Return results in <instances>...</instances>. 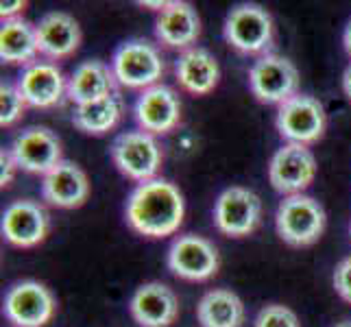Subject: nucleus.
<instances>
[{
  "label": "nucleus",
  "instance_id": "nucleus-1",
  "mask_svg": "<svg viewBox=\"0 0 351 327\" xmlns=\"http://www.w3.org/2000/svg\"><path fill=\"white\" fill-rule=\"evenodd\" d=\"M186 201L175 184L155 177L131 190L125 205L127 225L144 238L173 236L184 223Z\"/></svg>",
  "mask_w": 351,
  "mask_h": 327
},
{
  "label": "nucleus",
  "instance_id": "nucleus-2",
  "mask_svg": "<svg viewBox=\"0 0 351 327\" xmlns=\"http://www.w3.org/2000/svg\"><path fill=\"white\" fill-rule=\"evenodd\" d=\"M325 216L323 205L308 195L284 197L280 208L275 212V229L288 247H310L325 232Z\"/></svg>",
  "mask_w": 351,
  "mask_h": 327
},
{
  "label": "nucleus",
  "instance_id": "nucleus-3",
  "mask_svg": "<svg viewBox=\"0 0 351 327\" xmlns=\"http://www.w3.org/2000/svg\"><path fill=\"white\" fill-rule=\"evenodd\" d=\"M112 70L118 86L129 90H149L164 75V57L149 40H127L112 57Z\"/></svg>",
  "mask_w": 351,
  "mask_h": 327
},
{
  "label": "nucleus",
  "instance_id": "nucleus-4",
  "mask_svg": "<svg viewBox=\"0 0 351 327\" xmlns=\"http://www.w3.org/2000/svg\"><path fill=\"white\" fill-rule=\"evenodd\" d=\"M110 155L118 173L131 181H138V184L155 179L164 162L160 142L147 131L120 133L112 142Z\"/></svg>",
  "mask_w": 351,
  "mask_h": 327
},
{
  "label": "nucleus",
  "instance_id": "nucleus-5",
  "mask_svg": "<svg viewBox=\"0 0 351 327\" xmlns=\"http://www.w3.org/2000/svg\"><path fill=\"white\" fill-rule=\"evenodd\" d=\"M225 40L242 55H266L273 44V18L260 5L242 3L236 5L225 18Z\"/></svg>",
  "mask_w": 351,
  "mask_h": 327
},
{
  "label": "nucleus",
  "instance_id": "nucleus-6",
  "mask_svg": "<svg viewBox=\"0 0 351 327\" xmlns=\"http://www.w3.org/2000/svg\"><path fill=\"white\" fill-rule=\"evenodd\" d=\"M249 90L260 103L280 107L299 94V70L288 57L266 53L249 68Z\"/></svg>",
  "mask_w": 351,
  "mask_h": 327
},
{
  "label": "nucleus",
  "instance_id": "nucleus-7",
  "mask_svg": "<svg viewBox=\"0 0 351 327\" xmlns=\"http://www.w3.org/2000/svg\"><path fill=\"white\" fill-rule=\"evenodd\" d=\"M275 127L280 136L286 140V144H310L319 142L328 127V116L325 107L319 99L310 94H295L277 107Z\"/></svg>",
  "mask_w": 351,
  "mask_h": 327
},
{
  "label": "nucleus",
  "instance_id": "nucleus-8",
  "mask_svg": "<svg viewBox=\"0 0 351 327\" xmlns=\"http://www.w3.org/2000/svg\"><path fill=\"white\" fill-rule=\"evenodd\" d=\"M166 264L168 271L179 280L205 282L219 273L221 256L212 240L197 234H184L177 236L168 247Z\"/></svg>",
  "mask_w": 351,
  "mask_h": 327
},
{
  "label": "nucleus",
  "instance_id": "nucleus-9",
  "mask_svg": "<svg viewBox=\"0 0 351 327\" xmlns=\"http://www.w3.org/2000/svg\"><path fill=\"white\" fill-rule=\"evenodd\" d=\"M55 310L57 299L51 288L35 280L18 282L5 293L3 312L14 327H44L55 317Z\"/></svg>",
  "mask_w": 351,
  "mask_h": 327
},
{
  "label": "nucleus",
  "instance_id": "nucleus-10",
  "mask_svg": "<svg viewBox=\"0 0 351 327\" xmlns=\"http://www.w3.org/2000/svg\"><path fill=\"white\" fill-rule=\"evenodd\" d=\"M262 223V201L253 190L232 186L214 203V225L229 238H245Z\"/></svg>",
  "mask_w": 351,
  "mask_h": 327
},
{
  "label": "nucleus",
  "instance_id": "nucleus-11",
  "mask_svg": "<svg viewBox=\"0 0 351 327\" xmlns=\"http://www.w3.org/2000/svg\"><path fill=\"white\" fill-rule=\"evenodd\" d=\"M9 153L18 164V171L29 175H46L64 162L62 140L48 127H27L9 144Z\"/></svg>",
  "mask_w": 351,
  "mask_h": 327
},
{
  "label": "nucleus",
  "instance_id": "nucleus-12",
  "mask_svg": "<svg viewBox=\"0 0 351 327\" xmlns=\"http://www.w3.org/2000/svg\"><path fill=\"white\" fill-rule=\"evenodd\" d=\"M317 177V157L304 144H284L269 162V181L280 195H304Z\"/></svg>",
  "mask_w": 351,
  "mask_h": 327
},
{
  "label": "nucleus",
  "instance_id": "nucleus-13",
  "mask_svg": "<svg viewBox=\"0 0 351 327\" xmlns=\"http://www.w3.org/2000/svg\"><path fill=\"white\" fill-rule=\"evenodd\" d=\"M0 232L11 247L33 249L42 245L51 232V216L38 201L18 199L5 208Z\"/></svg>",
  "mask_w": 351,
  "mask_h": 327
},
{
  "label": "nucleus",
  "instance_id": "nucleus-14",
  "mask_svg": "<svg viewBox=\"0 0 351 327\" xmlns=\"http://www.w3.org/2000/svg\"><path fill=\"white\" fill-rule=\"evenodd\" d=\"M133 114L140 125V131H147L151 136H164L171 133L181 120V103L173 88L157 83V86L142 90Z\"/></svg>",
  "mask_w": 351,
  "mask_h": 327
},
{
  "label": "nucleus",
  "instance_id": "nucleus-15",
  "mask_svg": "<svg viewBox=\"0 0 351 327\" xmlns=\"http://www.w3.org/2000/svg\"><path fill=\"white\" fill-rule=\"evenodd\" d=\"M18 90L29 107L51 109L68 99V79L51 62H35L22 70L18 77Z\"/></svg>",
  "mask_w": 351,
  "mask_h": 327
},
{
  "label": "nucleus",
  "instance_id": "nucleus-16",
  "mask_svg": "<svg viewBox=\"0 0 351 327\" xmlns=\"http://www.w3.org/2000/svg\"><path fill=\"white\" fill-rule=\"evenodd\" d=\"M129 312L140 327H171L179 317V299L171 286L147 282L133 293Z\"/></svg>",
  "mask_w": 351,
  "mask_h": 327
},
{
  "label": "nucleus",
  "instance_id": "nucleus-17",
  "mask_svg": "<svg viewBox=\"0 0 351 327\" xmlns=\"http://www.w3.org/2000/svg\"><path fill=\"white\" fill-rule=\"evenodd\" d=\"M90 197V179L86 171L70 160L57 164L42 179V199L59 210H77Z\"/></svg>",
  "mask_w": 351,
  "mask_h": 327
},
{
  "label": "nucleus",
  "instance_id": "nucleus-18",
  "mask_svg": "<svg viewBox=\"0 0 351 327\" xmlns=\"http://www.w3.org/2000/svg\"><path fill=\"white\" fill-rule=\"evenodd\" d=\"M155 38L166 48H175L181 53L195 48L201 38V18L197 9L181 0L168 3L155 20Z\"/></svg>",
  "mask_w": 351,
  "mask_h": 327
},
{
  "label": "nucleus",
  "instance_id": "nucleus-19",
  "mask_svg": "<svg viewBox=\"0 0 351 327\" xmlns=\"http://www.w3.org/2000/svg\"><path fill=\"white\" fill-rule=\"evenodd\" d=\"M40 55L48 59H66L75 55L81 46V27L79 22L66 11H51L44 14L35 24Z\"/></svg>",
  "mask_w": 351,
  "mask_h": 327
},
{
  "label": "nucleus",
  "instance_id": "nucleus-20",
  "mask_svg": "<svg viewBox=\"0 0 351 327\" xmlns=\"http://www.w3.org/2000/svg\"><path fill=\"white\" fill-rule=\"evenodd\" d=\"M177 83L186 92L203 96L210 94L221 81V68L216 57L203 46H195L184 51L175 62Z\"/></svg>",
  "mask_w": 351,
  "mask_h": 327
},
{
  "label": "nucleus",
  "instance_id": "nucleus-21",
  "mask_svg": "<svg viewBox=\"0 0 351 327\" xmlns=\"http://www.w3.org/2000/svg\"><path fill=\"white\" fill-rule=\"evenodd\" d=\"M118 81L114 77L112 66H107L101 59L79 64L68 77V101L75 105H86L107 99L116 94Z\"/></svg>",
  "mask_w": 351,
  "mask_h": 327
},
{
  "label": "nucleus",
  "instance_id": "nucleus-22",
  "mask_svg": "<svg viewBox=\"0 0 351 327\" xmlns=\"http://www.w3.org/2000/svg\"><path fill=\"white\" fill-rule=\"evenodd\" d=\"M38 55L40 48L33 24L22 18L3 20V27H0V59L5 64L27 68L35 64Z\"/></svg>",
  "mask_w": 351,
  "mask_h": 327
},
{
  "label": "nucleus",
  "instance_id": "nucleus-23",
  "mask_svg": "<svg viewBox=\"0 0 351 327\" xmlns=\"http://www.w3.org/2000/svg\"><path fill=\"white\" fill-rule=\"evenodd\" d=\"M197 321L201 327H242L245 304L227 288L208 290L197 306Z\"/></svg>",
  "mask_w": 351,
  "mask_h": 327
},
{
  "label": "nucleus",
  "instance_id": "nucleus-24",
  "mask_svg": "<svg viewBox=\"0 0 351 327\" xmlns=\"http://www.w3.org/2000/svg\"><path fill=\"white\" fill-rule=\"evenodd\" d=\"M120 116H123V103L118 94H112L101 101L77 105L72 114V125L88 136H105L120 123Z\"/></svg>",
  "mask_w": 351,
  "mask_h": 327
},
{
  "label": "nucleus",
  "instance_id": "nucleus-25",
  "mask_svg": "<svg viewBox=\"0 0 351 327\" xmlns=\"http://www.w3.org/2000/svg\"><path fill=\"white\" fill-rule=\"evenodd\" d=\"M24 107L29 105L22 99L18 86L3 81V86H0V127H14L24 114Z\"/></svg>",
  "mask_w": 351,
  "mask_h": 327
},
{
  "label": "nucleus",
  "instance_id": "nucleus-26",
  "mask_svg": "<svg viewBox=\"0 0 351 327\" xmlns=\"http://www.w3.org/2000/svg\"><path fill=\"white\" fill-rule=\"evenodd\" d=\"M253 327H301V323L297 314L288 306L269 304L258 312Z\"/></svg>",
  "mask_w": 351,
  "mask_h": 327
},
{
  "label": "nucleus",
  "instance_id": "nucleus-27",
  "mask_svg": "<svg viewBox=\"0 0 351 327\" xmlns=\"http://www.w3.org/2000/svg\"><path fill=\"white\" fill-rule=\"evenodd\" d=\"M332 282H334V290L338 293V297L347 301V304H351V256H347L345 260L336 264Z\"/></svg>",
  "mask_w": 351,
  "mask_h": 327
},
{
  "label": "nucleus",
  "instance_id": "nucleus-28",
  "mask_svg": "<svg viewBox=\"0 0 351 327\" xmlns=\"http://www.w3.org/2000/svg\"><path fill=\"white\" fill-rule=\"evenodd\" d=\"M16 171H18V164L14 162L9 149H3V153H0V186L3 188L11 186V181L16 177Z\"/></svg>",
  "mask_w": 351,
  "mask_h": 327
},
{
  "label": "nucleus",
  "instance_id": "nucleus-29",
  "mask_svg": "<svg viewBox=\"0 0 351 327\" xmlns=\"http://www.w3.org/2000/svg\"><path fill=\"white\" fill-rule=\"evenodd\" d=\"M24 7H27V3H24V0H14V3H3V5H0V16H3V20L20 18L18 14H20V11H24Z\"/></svg>",
  "mask_w": 351,
  "mask_h": 327
},
{
  "label": "nucleus",
  "instance_id": "nucleus-30",
  "mask_svg": "<svg viewBox=\"0 0 351 327\" xmlns=\"http://www.w3.org/2000/svg\"><path fill=\"white\" fill-rule=\"evenodd\" d=\"M343 92H345L347 99L351 101V64L343 72Z\"/></svg>",
  "mask_w": 351,
  "mask_h": 327
},
{
  "label": "nucleus",
  "instance_id": "nucleus-31",
  "mask_svg": "<svg viewBox=\"0 0 351 327\" xmlns=\"http://www.w3.org/2000/svg\"><path fill=\"white\" fill-rule=\"evenodd\" d=\"M343 44H345V51H347L349 57H351V22L347 24V29H345V33H343Z\"/></svg>",
  "mask_w": 351,
  "mask_h": 327
},
{
  "label": "nucleus",
  "instance_id": "nucleus-32",
  "mask_svg": "<svg viewBox=\"0 0 351 327\" xmlns=\"http://www.w3.org/2000/svg\"><path fill=\"white\" fill-rule=\"evenodd\" d=\"M334 327H351V321H343V323H338V325H334Z\"/></svg>",
  "mask_w": 351,
  "mask_h": 327
},
{
  "label": "nucleus",
  "instance_id": "nucleus-33",
  "mask_svg": "<svg viewBox=\"0 0 351 327\" xmlns=\"http://www.w3.org/2000/svg\"><path fill=\"white\" fill-rule=\"evenodd\" d=\"M349 238H351V223H349Z\"/></svg>",
  "mask_w": 351,
  "mask_h": 327
}]
</instances>
